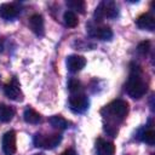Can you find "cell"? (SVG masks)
I'll use <instances>...</instances> for the list:
<instances>
[{"label": "cell", "mask_w": 155, "mask_h": 155, "mask_svg": "<svg viewBox=\"0 0 155 155\" xmlns=\"http://www.w3.org/2000/svg\"><path fill=\"white\" fill-rule=\"evenodd\" d=\"M102 113H105V117L110 124H107L104 126V130L113 137H115V134L117 133V128H116V122L122 121L127 113H128V103L124 99H115L113 102H110L108 105H105V108L102 110Z\"/></svg>", "instance_id": "cell-1"}, {"label": "cell", "mask_w": 155, "mask_h": 155, "mask_svg": "<svg viewBox=\"0 0 155 155\" xmlns=\"http://www.w3.org/2000/svg\"><path fill=\"white\" fill-rule=\"evenodd\" d=\"M125 88H126L127 94L134 99H139L145 94V92L148 90V84L144 80L143 71H142L140 67L133 65L131 68L130 78L127 80Z\"/></svg>", "instance_id": "cell-2"}, {"label": "cell", "mask_w": 155, "mask_h": 155, "mask_svg": "<svg viewBox=\"0 0 155 155\" xmlns=\"http://www.w3.org/2000/svg\"><path fill=\"white\" fill-rule=\"evenodd\" d=\"M117 15H119L117 6L114 1H110V0L102 1L94 11L96 21H102L104 18H115L117 17Z\"/></svg>", "instance_id": "cell-3"}, {"label": "cell", "mask_w": 155, "mask_h": 155, "mask_svg": "<svg viewBox=\"0 0 155 155\" xmlns=\"http://www.w3.org/2000/svg\"><path fill=\"white\" fill-rule=\"evenodd\" d=\"M33 140H34L35 147H40V148H45V149H53L61 143L62 136L58 133H53V134L36 133L34 136Z\"/></svg>", "instance_id": "cell-4"}, {"label": "cell", "mask_w": 155, "mask_h": 155, "mask_svg": "<svg viewBox=\"0 0 155 155\" xmlns=\"http://www.w3.org/2000/svg\"><path fill=\"white\" fill-rule=\"evenodd\" d=\"M69 108L74 111V113H84L85 110H87L88 108V98L86 94L84 93H73L70 97H69Z\"/></svg>", "instance_id": "cell-5"}, {"label": "cell", "mask_w": 155, "mask_h": 155, "mask_svg": "<svg viewBox=\"0 0 155 155\" xmlns=\"http://www.w3.org/2000/svg\"><path fill=\"white\" fill-rule=\"evenodd\" d=\"M4 93L7 98L12 99V101H16V102H21L23 99V93H22V90L17 82L16 79H13L11 82L6 84L5 87H4Z\"/></svg>", "instance_id": "cell-6"}, {"label": "cell", "mask_w": 155, "mask_h": 155, "mask_svg": "<svg viewBox=\"0 0 155 155\" xmlns=\"http://www.w3.org/2000/svg\"><path fill=\"white\" fill-rule=\"evenodd\" d=\"M2 151L5 155H13L16 153V132L15 131H7L2 136Z\"/></svg>", "instance_id": "cell-7"}, {"label": "cell", "mask_w": 155, "mask_h": 155, "mask_svg": "<svg viewBox=\"0 0 155 155\" xmlns=\"http://www.w3.org/2000/svg\"><path fill=\"white\" fill-rule=\"evenodd\" d=\"M86 65V59L82 56L79 54H70L67 57V68L71 73L80 71Z\"/></svg>", "instance_id": "cell-8"}, {"label": "cell", "mask_w": 155, "mask_h": 155, "mask_svg": "<svg viewBox=\"0 0 155 155\" xmlns=\"http://www.w3.org/2000/svg\"><path fill=\"white\" fill-rule=\"evenodd\" d=\"M29 28L31 29V31L39 36L44 35L45 31V27H44V17L39 13H34L29 17Z\"/></svg>", "instance_id": "cell-9"}, {"label": "cell", "mask_w": 155, "mask_h": 155, "mask_svg": "<svg viewBox=\"0 0 155 155\" xmlns=\"http://www.w3.org/2000/svg\"><path fill=\"white\" fill-rule=\"evenodd\" d=\"M136 24L139 29L153 31L155 29V19L150 13H143L136 19Z\"/></svg>", "instance_id": "cell-10"}, {"label": "cell", "mask_w": 155, "mask_h": 155, "mask_svg": "<svg viewBox=\"0 0 155 155\" xmlns=\"http://www.w3.org/2000/svg\"><path fill=\"white\" fill-rule=\"evenodd\" d=\"M90 34L99 40H110L113 38V31L108 25H94L90 28Z\"/></svg>", "instance_id": "cell-11"}, {"label": "cell", "mask_w": 155, "mask_h": 155, "mask_svg": "<svg viewBox=\"0 0 155 155\" xmlns=\"http://www.w3.org/2000/svg\"><path fill=\"white\" fill-rule=\"evenodd\" d=\"M96 149L98 155H114L115 154V145L103 138H98L96 142Z\"/></svg>", "instance_id": "cell-12"}, {"label": "cell", "mask_w": 155, "mask_h": 155, "mask_svg": "<svg viewBox=\"0 0 155 155\" xmlns=\"http://www.w3.org/2000/svg\"><path fill=\"white\" fill-rule=\"evenodd\" d=\"M19 13V8L13 4H1L0 5V17L2 19L10 21L15 17H17Z\"/></svg>", "instance_id": "cell-13"}, {"label": "cell", "mask_w": 155, "mask_h": 155, "mask_svg": "<svg viewBox=\"0 0 155 155\" xmlns=\"http://www.w3.org/2000/svg\"><path fill=\"white\" fill-rule=\"evenodd\" d=\"M15 116V109L7 104L0 103V121L1 122H8Z\"/></svg>", "instance_id": "cell-14"}, {"label": "cell", "mask_w": 155, "mask_h": 155, "mask_svg": "<svg viewBox=\"0 0 155 155\" xmlns=\"http://www.w3.org/2000/svg\"><path fill=\"white\" fill-rule=\"evenodd\" d=\"M23 119H24L25 122L35 125V124H39V122H40L41 116H40V114H39L36 110H34L33 108H25V110H24V113H23Z\"/></svg>", "instance_id": "cell-15"}, {"label": "cell", "mask_w": 155, "mask_h": 155, "mask_svg": "<svg viewBox=\"0 0 155 155\" xmlns=\"http://www.w3.org/2000/svg\"><path fill=\"white\" fill-rule=\"evenodd\" d=\"M48 121H50L51 126L56 130H65L68 127V121L61 115H54V116L50 117Z\"/></svg>", "instance_id": "cell-16"}, {"label": "cell", "mask_w": 155, "mask_h": 155, "mask_svg": "<svg viewBox=\"0 0 155 155\" xmlns=\"http://www.w3.org/2000/svg\"><path fill=\"white\" fill-rule=\"evenodd\" d=\"M63 19H64L65 25H67V27H70V28L76 27L78 23H79L78 16L75 15L74 11H70V10H68V11L64 12V15H63Z\"/></svg>", "instance_id": "cell-17"}, {"label": "cell", "mask_w": 155, "mask_h": 155, "mask_svg": "<svg viewBox=\"0 0 155 155\" xmlns=\"http://www.w3.org/2000/svg\"><path fill=\"white\" fill-rule=\"evenodd\" d=\"M67 6L70 7L71 10L79 11L80 13H84V12H85V6H86V4H85V1H82V0H69V1H67ZM71 10H70V11H71Z\"/></svg>", "instance_id": "cell-18"}, {"label": "cell", "mask_w": 155, "mask_h": 155, "mask_svg": "<svg viewBox=\"0 0 155 155\" xmlns=\"http://www.w3.org/2000/svg\"><path fill=\"white\" fill-rule=\"evenodd\" d=\"M142 140H143L144 143L149 144V145H154V143H155V132H154V130H153L151 127L143 132V134H142Z\"/></svg>", "instance_id": "cell-19"}, {"label": "cell", "mask_w": 155, "mask_h": 155, "mask_svg": "<svg viewBox=\"0 0 155 155\" xmlns=\"http://www.w3.org/2000/svg\"><path fill=\"white\" fill-rule=\"evenodd\" d=\"M68 87H69V91L73 93H79L80 90H81V84L79 80L76 79H70L69 82H68Z\"/></svg>", "instance_id": "cell-20"}, {"label": "cell", "mask_w": 155, "mask_h": 155, "mask_svg": "<svg viewBox=\"0 0 155 155\" xmlns=\"http://www.w3.org/2000/svg\"><path fill=\"white\" fill-rule=\"evenodd\" d=\"M149 48H150V42H149V41H142V42L138 45V47H137L138 52L142 53V54H145V53L149 51Z\"/></svg>", "instance_id": "cell-21"}, {"label": "cell", "mask_w": 155, "mask_h": 155, "mask_svg": "<svg viewBox=\"0 0 155 155\" xmlns=\"http://www.w3.org/2000/svg\"><path fill=\"white\" fill-rule=\"evenodd\" d=\"M61 155H78V154H76V151H75L74 149H67V150H64Z\"/></svg>", "instance_id": "cell-22"}, {"label": "cell", "mask_w": 155, "mask_h": 155, "mask_svg": "<svg viewBox=\"0 0 155 155\" xmlns=\"http://www.w3.org/2000/svg\"><path fill=\"white\" fill-rule=\"evenodd\" d=\"M35 155H44V154H35Z\"/></svg>", "instance_id": "cell-23"}, {"label": "cell", "mask_w": 155, "mask_h": 155, "mask_svg": "<svg viewBox=\"0 0 155 155\" xmlns=\"http://www.w3.org/2000/svg\"><path fill=\"white\" fill-rule=\"evenodd\" d=\"M151 155H155V154H151Z\"/></svg>", "instance_id": "cell-24"}]
</instances>
